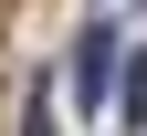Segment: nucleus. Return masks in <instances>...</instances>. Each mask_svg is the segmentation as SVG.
<instances>
[{"mask_svg":"<svg viewBox=\"0 0 147 136\" xmlns=\"http://www.w3.org/2000/svg\"><path fill=\"white\" fill-rule=\"evenodd\" d=\"M116 63H126V42H116L105 21H84V31H74V105H105Z\"/></svg>","mask_w":147,"mask_h":136,"instance_id":"f257e3e1","label":"nucleus"},{"mask_svg":"<svg viewBox=\"0 0 147 136\" xmlns=\"http://www.w3.org/2000/svg\"><path fill=\"white\" fill-rule=\"evenodd\" d=\"M126 126H147V63L126 73Z\"/></svg>","mask_w":147,"mask_h":136,"instance_id":"f03ea898","label":"nucleus"}]
</instances>
